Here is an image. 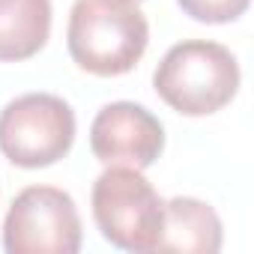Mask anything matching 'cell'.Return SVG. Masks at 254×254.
<instances>
[{
  "instance_id": "obj_1",
  "label": "cell",
  "mask_w": 254,
  "mask_h": 254,
  "mask_svg": "<svg viewBox=\"0 0 254 254\" xmlns=\"http://www.w3.org/2000/svg\"><path fill=\"white\" fill-rule=\"evenodd\" d=\"M150 42V24L135 0H75L66 45L78 69L114 78L138 66Z\"/></svg>"
},
{
  "instance_id": "obj_2",
  "label": "cell",
  "mask_w": 254,
  "mask_h": 254,
  "mask_svg": "<svg viewBox=\"0 0 254 254\" xmlns=\"http://www.w3.org/2000/svg\"><path fill=\"white\" fill-rule=\"evenodd\" d=\"M239 63L230 48L209 39H186L168 48L153 72L159 99L186 117H209L239 90Z\"/></svg>"
},
{
  "instance_id": "obj_3",
  "label": "cell",
  "mask_w": 254,
  "mask_h": 254,
  "mask_svg": "<svg viewBox=\"0 0 254 254\" xmlns=\"http://www.w3.org/2000/svg\"><path fill=\"white\" fill-rule=\"evenodd\" d=\"M90 203L105 242L120 251H156L165 200L138 168L108 165L93 183Z\"/></svg>"
},
{
  "instance_id": "obj_4",
  "label": "cell",
  "mask_w": 254,
  "mask_h": 254,
  "mask_svg": "<svg viewBox=\"0 0 254 254\" xmlns=\"http://www.w3.org/2000/svg\"><path fill=\"white\" fill-rule=\"evenodd\" d=\"M72 144L75 111L54 93H24L0 111V153L15 168H51Z\"/></svg>"
},
{
  "instance_id": "obj_5",
  "label": "cell",
  "mask_w": 254,
  "mask_h": 254,
  "mask_svg": "<svg viewBox=\"0 0 254 254\" xmlns=\"http://www.w3.org/2000/svg\"><path fill=\"white\" fill-rule=\"evenodd\" d=\"M81 215L69 191L27 186L15 194L3 218V248L9 254H78Z\"/></svg>"
},
{
  "instance_id": "obj_6",
  "label": "cell",
  "mask_w": 254,
  "mask_h": 254,
  "mask_svg": "<svg viewBox=\"0 0 254 254\" xmlns=\"http://www.w3.org/2000/svg\"><path fill=\"white\" fill-rule=\"evenodd\" d=\"M90 150L102 165L153 168L165 150V126L135 102L105 105L90 126Z\"/></svg>"
},
{
  "instance_id": "obj_7",
  "label": "cell",
  "mask_w": 254,
  "mask_h": 254,
  "mask_svg": "<svg viewBox=\"0 0 254 254\" xmlns=\"http://www.w3.org/2000/svg\"><path fill=\"white\" fill-rule=\"evenodd\" d=\"M221 218L218 212L197 197H174L165 203L162 236L156 251L177 254H215L221 251Z\"/></svg>"
},
{
  "instance_id": "obj_8",
  "label": "cell",
  "mask_w": 254,
  "mask_h": 254,
  "mask_svg": "<svg viewBox=\"0 0 254 254\" xmlns=\"http://www.w3.org/2000/svg\"><path fill=\"white\" fill-rule=\"evenodd\" d=\"M51 36V0H0V63L36 57Z\"/></svg>"
},
{
  "instance_id": "obj_9",
  "label": "cell",
  "mask_w": 254,
  "mask_h": 254,
  "mask_svg": "<svg viewBox=\"0 0 254 254\" xmlns=\"http://www.w3.org/2000/svg\"><path fill=\"white\" fill-rule=\"evenodd\" d=\"M180 9L200 24H230L245 15L251 0H177Z\"/></svg>"
},
{
  "instance_id": "obj_10",
  "label": "cell",
  "mask_w": 254,
  "mask_h": 254,
  "mask_svg": "<svg viewBox=\"0 0 254 254\" xmlns=\"http://www.w3.org/2000/svg\"><path fill=\"white\" fill-rule=\"evenodd\" d=\"M135 3H141V0H135Z\"/></svg>"
}]
</instances>
